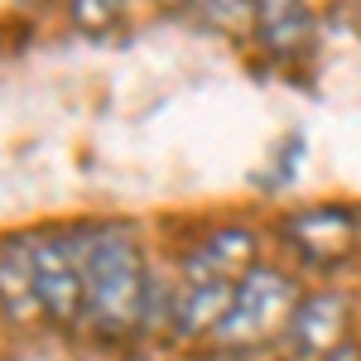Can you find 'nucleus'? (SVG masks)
<instances>
[{
    "mask_svg": "<svg viewBox=\"0 0 361 361\" xmlns=\"http://www.w3.org/2000/svg\"><path fill=\"white\" fill-rule=\"evenodd\" d=\"M193 5L202 10V20H212V25H222V29L255 15V0H193Z\"/></svg>",
    "mask_w": 361,
    "mask_h": 361,
    "instance_id": "obj_10",
    "label": "nucleus"
},
{
    "mask_svg": "<svg viewBox=\"0 0 361 361\" xmlns=\"http://www.w3.org/2000/svg\"><path fill=\"white\" fill-rule=\"evenodd\" d=\"M323 361H361V347H347V342H342V347H337V352H328Z\"/></svg>",
    "mask_w": 361,
    "mask_h": 361,
    "instance_id": "obj_11",
    "label": "nucleus"
},
{
    "mask_svg": "<svg viewBox=\"0 0 361 361\" xmlns=\"http://www.w3.org/2000/svg\"><path fill=\"white\" fill-rule=\"evenodd\" d=\"M0 308L15 323L44 318L39 313V294H34V241L29 236L0 241Z\"/></svg>",
    "mask_w": 361,
    "mask_h": 361,
    "instance_id": "obj_8",
    "label": "nucleus"
},
{
    "mask_svg": "<svg viewBox=\"0 0 361 361\" xmlns=\"http://www.w3.org/2000/svg\"><path fill=\"white\" fill-rule=\"evenodd\" d=\"M347 318H352V304H347L342 294L299 299L294 318H289V347H294V357L323 361L328 352H337V347L347 342Z\"/></svg>",
    "mask_w": 361,
    "mask_h": 361,
    "instance_id": "obj_7",
    "label": "nucleus"
},
{
    "mask_svg": "<svg viewBox=\"0 0 361 361\" xmlns=\"http://www.w3.org/2000/svg\"><path fill=\"white\" fill-rule=\"evenodd\" d=\"M255 255H260L255 231H246V226H226V231H212V236L188 255L183 279H193V284H226V289H241V279H246L250 270H260Z\"/></svg>",
    "mask_w": 361,
    "mask_h": 361,
    "instance_id": "obj_5",
    "label": "nucleus"
},
{
    "mask_svg": "<svg viewBox=\"0 0 361 361\" xmlns=\"http://www.w3.org/2000/svg\"><path fill=\"white\" fill-rule=\"evenodd\" d=\"M34 294H39V313L68 328L87 313V279H82V255L78 246L44 236L34 241Z\"/></svg>",
    "mask_w": 361,
    "mask_h": 361,
    "instance_id": "obj_4",
    "label": "nucleus"
},
{
    "mask_svg": "<svg viewBox=\"0 0 361 361\" xmlns=\"http://www.w3.org/2000/svg\"><path fill=\"white\" fill-rule=\"evenodd\" d=\"M250 29L260 39V49L270 58H308V49L318 44V20L308 10V0H255Z\"/></svg>",
    "mask_w": 361,
    "mask_h": 361,
    "instance_id": "obj_6",
    "label": "nucleus"
},
{
    "mask_svg": "<svg viewBox=\"0 0 361 361\" xmlns=\"http://www.w3.org/2000/svg\"><path fill=\"white\" fill-rule=\"evenodd\" d=\"M121 5L126 0H73V25L82 34H106L121 15Z\"/></svg>",
    "mask_w": 361,
    "mask_h": 361,
    "instance_id": "obj_9",
    "label": "nucleus"
},
{
    "mask_svg": "<svg viewBox=\"0 0 361 361\" xmlns=\"http://www.w3.org/2000/svg\"><path fill=\"white\" fill-rule=\"evenodd\" d=\"M299 308V289L294 279L279 275V270H250L236 289V299L226 308V318L217 323V342L222 347H260L275 333H289V318Z\"/></svg>",
    "mask_w": 361,
    "mask_h": 361,
    "instance_id": "obj_2",
    "label": "nucleus"
},
{
    "mask_svg": "<svg viewBox=\"0 0 361 361\" xmlns=\"http://www.w3.org/2000/svg\"><path fill=\"white\" fill-rule=\"evenodd\" d=\"M159 5H164V10H173V5H178V0H159Z\"/></svg>",
    "mask_w": 361,
    "mask_h": 361,
    "instance_id": "obj_12",
    "label": "nucleus"
},
{
    "mask_svg": "<svg viewBox=\"0 0 361 361\" xmlns=\"http://www.w3.org/2000/svg\"><path fill=\"white\" fill-rule=\"evenodd\" d=\"M284 246L294 250L313 270H333L342 265L361 241V212L347 202H318V207H299L279 226Z\"/></svg>",
    "mask_w": 361,
    "mask_h": 361,
    "instance_id": "obj_3",
    "label": "nucleus"
},
{
    "mask_svg": "<svg viewBox=\"0 0 361 361\" xmlns=\"http://www.w3.org/2000/svg\"><path fill=\"white\" fill-rule=\"evenodd\" d=\"M78 255L87 279V318L97 323V333H135L149 313V275L140 246L121 231H97L87 236V246H78Z\"/></svg>",
    "mask_w": 361,
    "mask_h": 361,
    "instance_id": "obj_1",
    "label": "nucleus"
}]
</instances>
